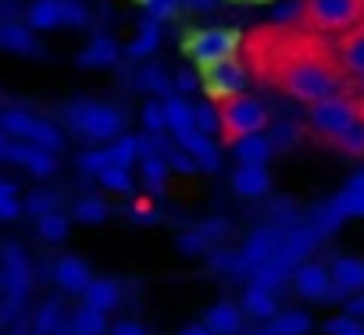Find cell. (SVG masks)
Listing matches in <instances>:
<instances>
[{
	"label": "cell",
	"mask_w": 364,
	"mask_h": 335,
	"mask_svg": "<svg viewBox=\"0 0 364 335\" xmlns=\"http://www.w3.org/2000/svg\"><path fill=\"white\" fill-rule=\"evenodd\" d=\"M247 68H254L272 89H279L289 100L314 104L321 97L339 93L343 86V65L336 57V47L321 40L314 29H293V26H268L247 36Z\"/></svg>",
	"instance_id": "1"
},
{
	"label": "cell",
	"mask_w": 364,
	"mask_h": 335,
	"mask_svg": "<svg viewBox=\"0 0 364 335\" xmlns=\"http://www.w3.org/2000/svg\"><path fill=\"white\" fill-rule=\"evenodd\" d=\"M0 296H4V321H15L33 289V264L18 243H8L0 253Z\"/></svg>",
	"instance_id": "2"
},
{
	"label": "cell",
	"mask_w": 364,
	"mask_h": 335,
	"mask_svg": "<svg viewBox=\"0 0 364 335\" xmlns=\"http://www.w3.org/2000/svg\"><path fill=\"white\" fill-rule=\"evenodd\" d=\"M68 125H72V132H79L82 139L111 143V139H118V136H122L125 118H122V111H114L111 104L75 100V104H68Z\"/></svg>",
	"instance_id": "3"
},
{
	"label": "cell",
	"mask_w": 364,
	"mask_h": 335,
	"mask_svg": "<svg viewBox=\"0 0 364 335\" xmlns=\"http://www.w3.org/2000/svg\"><path fill=\"white\" fill-rule=\"evenodd\" d=\"M268 125V111L264 104L250 100V97H229L218 104V136H222V146H232L240 143L243 136L250 132H261Z\"/></svg>",
	"instance_id": "4"
},
{
	"label": "cell",
	"mask_w": 364,
	"mask_h": 335,
	"mask_svg": "<svg viewBox=\"0 0 364 335\" xmlns=\"http://www.w3.org/2000/svg\"><path fill=\"white\" fill-rule=\"evenodd\" d=\"M304 26L328 36L346 33L364 18V0H304Z\"/></svg>",
	"instance_id": "5"
},
{
	"label": "cell",
	"mask_w": 364,
	"mask_h": 335,
	"mask_svg": "<svg viewBox=\"0 0 364 335\" xmlns=\"http://www.w3.org/2000/svg\"><path fill=\"white\" fill-rule=\"evenodd\" d=\"M243 50V36L236 29H193L182 36V54H190L197 68L218 65Z\"/></svg>",
	"instance_id": "6"
},
{
	"label": "cell",
	"mask_w": 364,
	"mask_h": 335,
	"mask_svg": "<svg viewBox=\"0 0 364 335\" xmlns=\"http://www.w3.org/2000/svg\"><path fill=\"white\" fill-rule=\"evenodd\" d=\"M0 128H4L8 136H15V139L36 143V146L54 150V153L65 146L61 128L50 125V121H43V118H36V114H29V111H4V114H0Z\"/></svg>",
	"instance_id": "7"
},
{
	"label": "cell",
	"mask_w": 364,
	"mask_h": 335,
	"mask_svg": "<svg viewBox=\"0 0 364 335\" xmlns=\"http://www.w3.org/2000/svg\"><path fill=\"white\" fill-rule=\"evenodd\" d=\"M247 79H250V68L240 61V57H225L218 65H208L200 68V86L211 100H229V97H240L247 89Z\"/></svg>",
	"instance_id": "8"
},
{
	"label": "cell",
	"mask_w": 364,
	"mask_h": 335,
	"mask_svg": "<svg viewBox=\"0 0 364 335\" xmlns=\"http://www.w3.org/2000/svg\"><path fill=\"white\" fill-rule=\"evenodd\" d=\"M353 121H357V100L353 97L332 93V97H321V100L311 104V125L325 136H336L339 128H346Z\"/></svg>",
	"instance_id": "9"
},
{
	"label": "cell",
	"mask_w": 364,
	"mask_h": 335,
	"mask_svg": "<svg viewBox=\"0 0 364 335\" xmlns=\"http://www.w3.org/2000/svg\"><path fill=\"white\" fill-rule=\"evenodd\" d=\"M282 232L286 229H279V225H264V229H257L247 243H243V250L236 253V268H232V278H247L257 264H264L279 246H282Z\"/></svg>",
	"instance_id": "10"
},
{
	"label": "cell",
	"mask_w": 364,
	"mask_h": 335,
	"mask_svg": "<svg viewBox=\"0 0 364 335\" xmlns=\"http://www.w3.org/2000/svg\"><path fill=\"white\" fill-rule=\"evenodd\" d=\"M318 243H321V236L314 232V225L311 221H296V225H289L286 232H282V246L275 250L289 268H296L300 260H307V253L311 250H318Z\"/></svg>",
	"instance_id": "11"
},
{
	"label": "cell",
	"mask_w": 364,
	"mask_h": 335,
	"mask_svg": "<svg viewBox=\"0 0 364 335\" xmlns=\"http://www.w3.org/2000/svg\"><path fill=\"white\" fill-rule=\"evenodd\" d=\"M175 143H178L182 150H190L204 172H218V168H222V150H218L215 136H208V132H200V128H190V132H178Z\"/></svg>",
	"instance_id": "12"
},
{
	"label": "cell",
	"mask_w": 364,
	"mask_h": 335,
	"mask_svg": "<svg viewBox=\"0 0 364 335\" xmlns=\"http://www.w3.org/2000/svg\"><path fill=\"white\" fill-rule=\"evenodd\" d=\"M293 285H296V292L307 296V300H325L328 289H332V275H328V268H321V264H314V260H300V264L293 268Z\"/></svg>",
	"instance_id": "13"
},
{
	"label": "cell",
	"mask_w": 364,
	"mask_h": 335,
	"mask_svg": "<svg viewBox=\"0 0 364 335\" xmlns=\"http://www.w3.org/2000/svg\"><path fill=\"white\" fill-rule=\"evenodd\" d=\"M336 57H339L343 72H350V75H364V18H360L353 29L339 33Z\"/></svg>",
	"instance_id": "14"
},
{
	"label": "cell",
	"mask_w": 364,
	"mask_h": 335,
	"mask_svg": "<svg viewBox=\"0 0 364 335\" xmlns=\"http://www.w3.org/2000/svg\"><path fill=\"white\" fill-rule=\"evenodd\" d=\"M0 50L36 57V54H40V43H36V36H33V29H29V26L4 18V22H0Z\"/></svg>",
	"instance_id": "15"
},
{
	"label": "cell",
	"mask_w": 364,
	"mask_h": 335,
	"mask_svg": "<svg viewBox=\"0 0 364 335\" xmlns=\"http://www.w3.org/2000/svg\"><path fill=\"white\" fill-rule=\"evenodd\" d=\"M232 190L240 197H264L272 190V175H268V168L264 164H240L236 168V175H232Z\"/></svg>",
	"instance_id": "16"
},
{
	"label": "cell",
	"mask_w": 364,
	"mask_h": 335,
	"mask_svg": "<svg viewBox=\"0 0 364 335\" xmlns=\"http://www.w3.org/2000/svg\"><path fill=\"white\" fill-rule=\"evenodd\" d=\"M54 282H58L65 292H82V289L93 282V275H90V264H86V260H79V257H61V260L54 264Z\"/></svg>",
	"instance_id": "17"
},
{
	"label": "cell",
	"mask_w": 364,
	"mask_h": 335,
	"mask_svg": "<svg viewBox=\"0 0 364 335\" xmlns=\"http://www.w3.org/2000/svg\"><path fill=\"white\" fill-rule=\"evenodd\" d=\"M289 278H293V268H289L279 253H272L264 264H257V268L250 271V285H261V289H272V292H279Z\"/></svg>",
	"instance_id": "18"
},
{
	"label": "cell",
	"mask_w": 364,
	"mask_h": 335,
	"mask_svg": "<svg viewBox=\"0 0 364 335\" xmlns=\"http://www.w3.org/2000/svg\"><path fill=\"white\" fill-rule=\"evenodd\" d=\"M26 26L33 33H50L58 26H65L61 18V0H33V4L26 8Z\"/></svg>",
	"instance_id": "19"
},
{
	"label": "cell",
	"mask_w": 364,
	"mask_h": 335,
	"mask_svg": "<svg viewBox=\"0 0 364 335\" xmlns=\"http://www.w3.org/2000/svg\"><path fill=\"white\" fill-rule=\"evenodd\" d=\"M204 324L211 328V335H240L243 331V310L236 303H218L208 310Z\"/></svg>",
	"instance_id": "20"
},
{
	"label": "cell",
	"mask_w": 364,
	"mask_h": 335,
	"mask_svg": "<svg viewBox=\"0 0 364 335\" xmlns=\"http://www.w3.org/2000/svg\"><path fill=\"white\" fill-rule=\"evenodd\" d=\"M328 275H332V285L343 289L346 296L357 292V289H364V260H357V257H339Z\"/></svg>",
	"instance_id": "21"
},
{
	"label": "cell",
	"mask_w": 364,
	"mask_h": 335,
	"mask_svg": "<svg viewBox=\"0 0 364 335\" xmlns=\"http://www.w3.org/2000/svg\"><path fill=\"white\" fill-rule=\"evenodd\" d=\"M118 54H122V50H118V43H114L111 36H93L90 47H86L75 61H79L82 68H107V65L118 61Z\"/></svg>",
	"instance_id": "22"
},
{
	"label": "cell",
	"mask_w": 364,
	"mask_h": 335,
	"mask_svg": "<svg viewBox=\"0 0 364 335\" xmlns=\"http://www.w3.org/2000/svg\"><path fill=\"white\" fill-rule=\"evenodd\" d=\"M243 314L257 317V321H272L279 314V300L272 289H261V285H247L243 292Z\"/></svg>",
	"instance_id": "23"
},
{
	"label": "cell",
	"mask_w": 364,
	"mask_h": 335,
	"mask_svg": "<svg viewBox=\"0 0 364 335\" xmlns=\"http://www.w3.org/2000/svg\"><path fill=\"white\" fill-rule=\"evenodd\" d=\"M232 150H236L240 164H268V157H272L275 146H272V139L264 132H250L240 143H232Z\"/></svg>",
	"instance_id": "24"
},
{
	"label": "cell",
	"mask_w": 364,
	"mask_h": 335,
	"mask_svg": "<svg viewBox=\"0 0 364 335\" xmlns=\"http://www.w3.org/2000/svg\"><path fill=\"white\" fill-rule=\"evenodd\" d=\"M82 303H90V307H97V310H114V307L122 303V289H118V282H111V278H93V282L82 289Z\"/></svg>",
	"instance_id": "25"
},
{
	"label": "cell",
	"mask_w": 364,
	"mask_h": 335,
	"mask_svg": "<svg viewBox=\"0 0 364 335\" xmlns=\"http://www.w3.org/2000/svg\"><path fill=\"white\" fill-rule=\"evenodd\" d=\"M139 175H143L146 190H150L154 197H161V193H164V179H168V157L157 153V150L143 153V157H139Z\"/></svg>",
	"instance_id": "26"
},
{
	"label": "cell",
	"mask_w": 364,
	"mask_h": 335,
	"mask_svg": "<svg viewBox=\"0 0 364 335\" xmlns=\"http://www.w3.org/2000/svg\"><path fill=\"white\" fill-rule=\"evenodd\" d=\"M164 118H168V132H171V136L197 128V121H193V104H190L186 97H164Z\"/></svg>",
	"instance_id": "27"
},
{
	"label": "cell",
	"mask_w": 364,
	"mask_h": 335,
	"mask_svg": "<svg viewBox=\"0 0 364 335\" xmlns=\"http://www.w3.org/2000/svg\"><path fill=\"white\" fill-rule=\"evenodd\" d=\"M157 47H161V22H157V18H146V22L139 26V33L132 36V43L125 47V54H129L132 61H143V57H150Z\"/></svg>",
	"instance_id": "28"
},
{
	"label": "cell",
	"mask_w": 364,
	"mask_h": 335,
	"mask_svg": "<svg viewBox=\"0 0 364 335\" xmlns=\"http://www.w3.org/2000/svg\"><path fill=\"white\" fill-rule=\"evenodd\" d=\"M332 200H336V207H339L346 218H364V172H357Z\"/></svg>",
	"instance_id": "29"
},
{
	"label": "cell",
	"mask_w": 364,
	"mask_h": 335,
	"mask_svg": "<svg viewBox=\"0 0 364 335\" xmlns=\"http://www.w3.org/2000/svg\"><path fill=\"white\" fill-rule=\"evenodd\" d=\"M311 225H314V232L321 236V239H328V236H336L339 232V225L346 221V214L336 207V200H325V204H318L314 211H311V218H307Z\"/></svg>",
	"instance_id": "30"
},
{
	"label": "cell",
	"mask_w": 364,
	"mask_h": 335,
	"mask_svg": "<svg viewBox=\"0 0 364 335\" xmlns=\"http://www.w3.org/2000/svg\"><path fill=\"white\" fill-rule=\"evenodd\" d=\"M68 321L75 324L79 335H107V310H97V307H90V303H82Z\"/></svg>",
	"instance_id": "31"
},
{
	"label": "cell",
	"mask_w": 364,
	"mask_h": 335,
	"mask_svg": "<svg viewBox=\"0 0 364 335\" xmlns=\"http://www.w3.org/2000/svg\"><path fill=\"white\" fill-rule=\"evenodd\" d=\"M61 321H65L61 300H47V303H43V307L36 310V317H33V328H29V335H54Z\"/></svg>",
	"instance_id": "32"
},
{
	"label": "cell",
	"mask_w": 364,
	"mask_h": 335,
	"mask_svg": "<svg viewBox=\"0 0 364 335\" xmlns=\"http://www.w3.org/2000/svg\"><path fill=\"white\" fill-rule=\"evenodd\" d=\"M36 232H40V239H47V243H65V236H68V218L54 207V211H47V214H36Z\"/></svg>",
	"instance_id": "33"
},
{
	"label": "cell",
	"mask_w": 364,
	"mask_h": 335,
	"mask_svg": "<svg viewBox=\"0 0 364 335\" xmlns=\"http://www.w3.org/2000/svg\"><path fill=\"white\" fill-rule=\"evenodd\" d=\"M268 328H272L275 335H307V331H311V317H307L304 310H282V314L272 317Z\"/></svg>",
	"instance_id": "34"
},
{
	"label": "cell",
	"mask_w": 364,
	"mask_h": 335,
	"mask_svg": "<svg viewBox=\"0 0 364 335\" xmlns=\"http://www.w3.org/2000/svg\"><path fill=\"white\" fill-rule=\"evenodd\" d=\"M136 89H143V93H161V97H168L171 82H168V75H164V68H161V65H146L143 72H136Z\"/></svg>",
	"instance_id": "35"
},
{
	"label": "cell",
	"mask_w": 364,
	"mask_h": 335,
	"mask_svg": "<svg viewBox=\"0 0 364 335\" xmlns=\"http://www.w3.org/2000/svg\"><path fill=\"white\" fill-rule=\"evenodd\" d=\"M343 153H364V121L357 118L353 125H346V128H339L336 136H328Z\"/></svg>",
	"instance_id": "36"
},
{
	"label": "cell",
	"mask_w": 364,
	"mask_h": 335,
	"mask_svg": "<svg viewBox=\"0 0 364 335\" xmlns=\"http://www.w3.org/2000/svg\"><path fill=\"white\" fill-rule=\"evenodd\" d=\"M111 150V164H122V168H132V160L139 157V139L136 136H118L107 143Z\"/></svg>",
	"instance_id": "37"
},
{
	"label": "cell",
	"mask_w": 364,
	"mask_h": 335,
	"mask_svg": "<svg viewBox=\"0 0 364 335\" xmlns=\"http://www.w3.org/2000/svg\"><path fill=\"white\" fill-rule=\"evenodd\" d=\"M97 179L111 193H132V175H129V168H122V164H107Z\"/></svg>",
	"instance_id": "38"
},
{
	"label": "cell",
	"mask_w": 364,
	"mask_h": 335,
	"mask_svg": "<svg viewBox=\"0 0 364 335\" xmlns=\"http://www.w3.org/2000/svg\"><path fill=\"white\" fill-rule=\"evenodd\" d=\"M72 218H75V221H82V225H100V221L107 218V204H104L100 197H86V200H79V204H75Z\"/></svg>",
	"instance_id": "39"
},
{
	"label": "cell",
	"mask_w": 364,
	"mask_h": 335,
	"mask_svg": "<svg viewBox=\"0 0 364 335\" xmlns=\"http://www.w3.org/2000/svg\"><path fill=\"white\" fill-rule=\"evenodd\" d=\"M18 214H22V204H18V186L0 179V221H15Z\"/></svg>",
	"instance_id": "40"
},
{
	"label": "cell",
	"mask_w": 364,
	"mask_h": 335,
	"mask_svg": "<svg viewBox=\"0 0 364 335\" xmlns=\"http://www.w3.org/2000/svg\"><path fill=\"white\" fill-rule=\"evenodd\" d=\"M107 164H111V150H107V143H104L100 150H86V153L79 157V172H86V175H100Z\"/></svg>",
	"instance_id": "41"
},
{
	"label": "cell",
	"mask_w": 364,
	"mask_h": 335,
	"mask_svg": "<svg viewBox=\"0 0 364 335\" xmlns=\"http://www.w3.org/2000/svg\"><path fill=\"white\" fill-rule=\"evenodd\" d=\"M139 4H143L146 15L157 18V22H168V18H175V15L182 11V0H139Z\"/></svg>",
	"instance_id": "42"
},
{
	"label": "cell",
	"mask_w": 364,
	"mask_h": 335,
	"mask_svg": "<svg viewBox=\"0 0 364 335\" xmlns=\"http://www.w3.org/2000/svg\"><path fill=\"white\" fill-rule=\"evenodd\" d=\"M143 128H146V132H164V128H168L164 100H150V104H143Z\"/></svg>",
	"instance_id": "43"
},
{
	"label": "cell",
	"mask_w": 364,
	"mask_h": 335,
	"mask_svg": "<svg viewBox=\"0 0 364 335\" xmlns=\"http://www.w3.org/2000/svg\"><path fill=\"white\" fill-rule=\"evenodd\" d=\"M193 121H197L200 132L218 136V107H211V104H197V107H193Z\"/></svg>",
	"instance_id": "44"
},
{
	"label": "cell",
	"mask_w": 364,
	"mask_h": 335,
	"mask_svg": "<svg viewBox=\"0 0 364 335\" xmlns=\"http://www.w3.org/2000/svg\"><path fill=\"white\" fill-rule=\"evenodd\" d=\"M175 246H178V253H186V257H197V253H204V250H208L211 243H208V239H204V236H200V232L193 229V232H182V236L175 239Z\"/></svg>",
	"instance_id": "45"
},
{
	"label": "cell",
	"mask_w": 364,
	"mask_h": 335,
	"mask_svg": "<svg viewBox=\"0 0 364 335\" xmlns=\"http://www.w3.org/2000/svg\"><path fill=\"white\" fill-rule=\"evenodd\" d=\"M272 146L275 150H289V146H296V139H300V132H296V125H289V121H279L275 128H272Z\"/></svg>",
	"instance_id": "46"
},
{
	"label": "cell",
	"mask_w": 364,
	"mask_h": 335,
	"mask_svg": "<svg viewBox=\"0 0 364 335\" xmlns=\"http://www.w3.org/2000/svg\"><path fill=\"white\" fill-rule=\"evenodd\" d=\"M61 18H65V26L79 29V26L90 22V11H86V4H79V0H61Z\"/></svg>",
	"instance_id": "47"
},
{
	"label": "cell",
	"mask_w": 364,
	"mask_h": 335,
	"mask_svg": "<svg viewBox=\"0 0 364 335\" xmlns=\"http://www.w3.org/2000/svg\"><path fill=\"white\" fill-rule=\"evenodd\" d=\"M325 331H328V335H364V324H360L357 317H350V314H346V317L328 321V324H325Z\"/></svg>",
	"instance_id": "48"
},
{
	"label": "cell",
	"mask_w": 364,
	"mask_h": 335,
	"mask_svg": "<svg viewBox=\"0 0 364 335\" xmlns=\"http://www.w3.org/2000/svg\"><path fill=\"white\" fill-rule=\"evenodd\" d=\"M129 214H132V221H139V225H154V221H157V211H154V204H150L146 197H136L132 207H129Z\"/></svg>",
	"instance_id": "49"
},
{
	"label": "cell",
	"mask_w": 364,
	"mask_h": 335,
	"mask_svg": "<svg viewBox=\"0 0 364 335\" xmlns=\"http://www.w3.org/2000/svg\"><path fill=\"white\" fill-rule=\"evenodd\" d=\"M197 232L211 243V246H218L222 243V236L229 232V221H222V218H211V221H204V225H197Z\"/></svg>",
	"instance_id": "50"
},
{
	"label": "cell",
	"mask_w": 364,
	"mask_h": 335,
	"mask_svg": "<svg viewBox=\"0 0 364 335\" xmlns=\"http://www.w3.org/2000/svg\"><path fill=\"white\" fill-rule=\"evenodd\" d=\"M211 268H215V271L232 275V268H236V253H232V250H225V246L218 243V250H211Z\"/></svg>",
	"instance_id": "51"
},
{
	"label": "cell",
	"mask_w": 364,
	"mask_h": 335,
	"mask_svg": "<svg viewBox=\"0 0 364 335\" xmlns=\"http://www.w3.org/2000/svg\"><path fill=\"white\" fill-rule=\"evenodd\" d=\"M26 207H29L33 214H47V211L58 207V197H50V193H33V197L26 200Z\"/></svg>",
	"instance_id": "52"
},
{
	"label": "cell",
	"mask_w": 364,
	"mask_h": 335,
	"mask_svg": "<svg viewBox=\"0 0 364 335\" xmlns=\"http://www.w3.org/2000/svg\"><path fill=\"white\" fill-rule=\"evenodd\" d=\"M200 86V72H178L175 75V89L178 93H193Z\"/></svg>",
	"instance_id": "53"
},
{
	"label": "cell",
	"mask_w": 364,
	"mask_h": 335,
	"mask_svg": "<svg viewBox=\"0 0 364 335\" xmlns=\"http://www.w3.org/2000/svg\"><path fill=\"white\" fill-rule=\"evenodd\" d=\"M346 314H350V317H364V289L350 292V300H346Z\"/></svg>",
	"instance_id": "54"
},
{
	"label": "cell",
	"mask_w": 364,
	"mask_h": 335,
	"mask_svg": "<svg viewBox=\"0 0 364 335\" xmlns=\"http://www.w3.org/2000/svg\"><path fill=\"white\" fill-rule=\"evenodd\" d=\"M111 335H146V331H143V324H136V321H122V324L111 328Z\"/></svg>",
	"instance_id": "55"
},
{
	"label": "cell",
	"mask_w": 364,
	"mask_h": 335,
	"mask_svg": "<svg viewBox=\"0 0 364 335\" xmlns=\"http://www.w3.org/2000/svg\"><path fill=\"white\" fill-rule=\"evenodd\" d=\"M182 8H190V11H211L215 0H182Z\"/></svg>",
	"instance_id": "56"
},
{
	"label": "cell",
	"mask_w": 364,
	"mask_h": 335,
	"mask_svg": "<svg viewBox=\"0 0 364 335\" xmlns=\"http://www.w3.org/2000/svg\"><path fill=\"white\" fill-rule=\"evenodd\" d=\"M178 335H211V328L208 324H193V328H182Z\"/></svg>",
	"instance_id": "57"
},
{
	"label": "cell",
	"mask_w": 364,
	"mask_h": 335,
	"mask_svg": "<svg viewBox=\"0 0 364 335\" xmlns=\"http://www.w3.org/2000/svg\"><path fill=\"white\" fill-rule=\"evenodd\" d=\"M54 335H79V331H75V324H72V321H61Z\"/></svg>",
	"instance_id": "58"
},
{
	"label": "cell",
	"mask_w": 364,
	"mask_h": 335,
	"mask_svg": "<svg viewBox=\"0 0 364 335\" xmlns=\"http://www.w3.org/2000/svg\"><path fill=\"white\" fill-rule=\"evenodd\" d=\"M29 328H33V324H15L8 335H29Z\"/></svg>",
	"instance_id": "59"
},
{
	"label": "cell",
	"mask_w": 364,
	"mask_h": 335,
	"mask_svg": "<svg viewBox=\"0 0 364 335\" xmlns=\"http://www.w3.org/2000/svg\"><path fill=\"white\" fill-rule=\"evenodd\" d=\"M357 93H360V97H357V104H364V75H357Z\"/></svg>",
	"instance_id": "60"
},
{
	"label": "cell",
	"mask_w": 364,
	"mask_h": 335,
	"mask_svg": "<svg viewBox=\"0 0 364 335\" xmlns=\"http://www.w3.org/2000/svg\"><path fill=\"white\" fill-rule=\"evenodd\" d=\"M250 335H275L272 328H257V331H250Z\"/></svg>",
	"instance_id": "61"
},
{
	"label": "cell",
	"mask_w": 364,
	"mask_h": 335,
	"mask_svg": "<svg viewBox=\"0 0 364 335\" xmlns=\"http://www.w3.org/2000/svg\"><path fill=\"white\" fill-rule=\"evenodd\" d=\"M0 321H4V296H0Z\"/></svg>",
	"instance_id": "62"
}]
</instances>
